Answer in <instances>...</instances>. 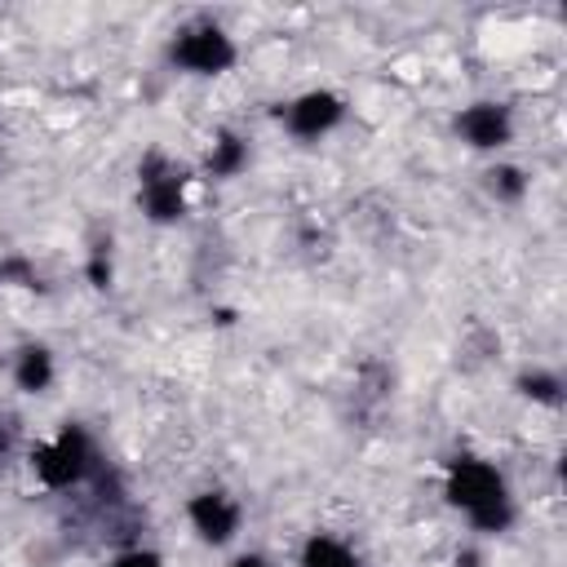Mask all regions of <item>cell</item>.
<instances>
[{
	"instance_id": "4",
	"label": "cell",
	"mask_w": 567,
	"mask_h": 567,
	"mask_svg": "<svg viewBox=\"0 0 567 567\" xmlns=\"http://www.w3.org/2000/svg\"><path fill=\"white\" fill-rule=\"evenodd\" d=\"M186 168L173 164L168 155L151 151L137 164V204L155 226H173L186 217Z\"/></svg>"
},
{
	"instance_id": "18",
	"label": "cell",
	"mask_w": 567,
	"mask_h": 567,
	"mask_svg": "<svg viewBox=\"0 0 567 567\" xmlns=\"http://www.w3.org/2000/svg\"><path fill=\"white\" fill-rule=\"evenodd\" d=\"M456 567H483V554L478 549H456Z\"/></svg>"
},
{
	"instance_id": "17",
	"label": "cell",
	"mask_w": 567,
	"mask_h": 567,
	"mask_svg": "<svg viewBox=\"0 0 567 567\" xmlns=\"http://www.w3.org/2000/svg\"><path fill=\"white\" fill-rule=\"evenodd\" d=\"M226 567H275L266 554H239V558H230Z\"/></svg>"
},
{
	"instance_id": "7",
	"label": "cell",
	"mask_w": 567,
	"mask_h": 567,
	"mask_svg": "<svg viewBox=\"0 0 567 567\" xmlns=\"http://www.w3.org/2000/svg\"><path fill=\"white\" fill-rule=\"evenodd\" d=\"M456 133L474 151H501L514 137V115H509L505 102H470L456 115Z\"/></svg>"
},
{
	"instance_id": "8",
	"label": "cell",
	"mask_w": 567,
	"mask_h": 567,
	"mask_svg": "<svg viewBox=\"0 0 567 567\" xmlns=\"http://www.w3.org/2000/svg\"><path fill=\"white\" fill-rule=\"evenodd\" d=\"M9 377H13V385H18L22 394H44V390L53 385V377H58L53 350L40 346V341L18 346V350H13V368H9Z\"/></svg>"
},
{
	"instance_id": "2",
	"label": "cell",
	"mask_w": 567,
	"mask_h": 567,
	"mask_svg": "<svg viewBox=\"0 0 567 567\" xmlns=\"http://www.w3.org/2000/svg\"><path fill=\"white\" fill-rule=\"evenodd\" d=\"M27 465H31V474H35L49 492H71V487H80V483L97 478L106 461H102V452H97L93 434H89L84 425L66 421L53 439L31 443Z\"/></svg>"
},
{
	"instance_id": "12",
	"label": "cell",
	"mask_w": 567,
	"mask_h": 567,
	"mask_svg": "<svg viewBox=\"0 0 567 567\" xmlns=\"http://www.w3.org/2000/svg\"><path fill=\"white\" fill-rule=\"evenodd\" d=\"M487 190H492L501 204H518V199L527 195V173H523L518 164H496V168L487 173Z\"/></svg>"
},
{
	"instance_id": "10",
	"label": "cell",
	"mask_w": 567,
	"mask_h": 567,
	"mask_svg": "<svg viewBox=\"0 0 567 567\" xmlns=\"http://www.w3.org/2000/svg\"><path fill=\"white\" fill-rule=\"evenodd\" d=\"M248 168V142L239 137V133H230V128H221L217 137H213V146H208V155H204V173L208 177H239Z\"/></svg>"
},
{
	"instance_id": "9",
	"label": "cell",
	"mask_w": 567,
	"mask_h": 567,
	"mask_svg": "<svg viewBox=\"0 0 567 567\" xmlns=\"http://www.w3.org/2000/svg\"><path fill=\"white\" fill-rule=\"evenodd\" d=\"M297 567H363V563L350 540H341L332 532H310L297 554Z\"/></svg>"
},
{
	"instance_id": "16",
	"label": "cell",
	"mask_w": 567,
	"mask_h": 567,
	"mask_svg": "<svg viewBox=\"0 0 567 567\" xmlns=\"http://www.w3.org/2000/svg\"><path fill=\"white\" fill-rule=\"evenodd\" d=\"M13 443H18V425L9 416H0V461L13 452Z\"/></svg>"
},
{
	"instance_id": "15",
	"label": "cell",
	"mask_w": 567,
	"mask_h": 567,
	"mask_svg": "<svg viewBox=\"0 0 567 567\" xmlns=\"http://www.w3.org/2000/svg\"><path fill=\"white\" fill-rule=\"evenodd\" d=\"M111 567H164V558L151 549V545H128L111 558Z\"/></svg>"
},
{
	"instance_id": "6",
	"label": "cell",
	"mask_w": 567,
	"mask_h": 567,
	"mask_svg": "<svg viewBox=\"0 0 567 567\" xmlns=\"http://www.w3.org/2000/svg\"><path fill=\"white\" fill-rule=\"evenodd\" d=\"M341 120H346V97L332 93V89H306V93H297V97L284 106L288 133H292V137H306V142L332 133Z\"/></svg>"
},
{
	"instance_id": "11",
	"label": "cell",
	"mask_w": 567,
	"mask_h": 567,
	"mask_svg": "<svg viewBox=\"0 0 567 567\" xmlns=\"http://www.w3.org/2000/svg\"><path fill=\"white\" fill-rule=\"evenodd\" d=\"M518 394L540 403V408H558L563 403V377L554 368H532V372H518Z\"/></svg>"
},
{
	"instance_id": "1",
	"label": "cell",
	"mask_w": 567,
	"mask_h": 567,
	"mask_svg": "<svg viewBox=\"0 0 567 567\" xmlns=\"http://www.w3.org/2000/svg\"><path fill=\"white\" fill-rule=\"evenodd\" d=\"M443 496L452 509L470 518L474 532L501 536L514 527V496L505 474L483 456H452L443 470Z\"/></svg>"
},
{
	"instance_id": "3",
	"label": "cell",
	"mask_w": 567,
	"mask_h": 567,
	"mask_svg": "<svg viewBox=\"0 0 567 567\" xmlns=\"http://www.w3.org/2000/svg\"><path fill=\"white\" fill-rule=\"evenodd\" d=\"M235 58H239V49L226 35V27H217V22H186L168 44V62L199 80L226 75L235 66Z\"/></svg>"
},
{
	"instance_id": "14",
	"label": "cell",
	"mask_w": 567,
	"mask_h": 567,
	"mask_svg": "<svg viewBox=\"0 0 567 567\" xmlns=\"http://www.w3.org/2000/svg\"><path fill=\"white\" fill-rule=\"evenodd\" d=\"M84 279H89L93 288H111V279H115V266H111V252H106V244H93V248H89V261H84Z\"/></svg>"
},
{
	"instance_id": "5",
	"label": "cell",
	"mask_w": 567,
	"mask_h": 567,
	"mask_svg": "<svg viewBox=\"0 0 567 567\" xmlns=\"http://www.w3.org/2000/svg\"><path fill=\"white\" fill-rule=\"evenodd\" d=\"M186 518L204 545H230L244 527V505L221 487H204L186 501Z\"/></svg>"
},
{
	"instance_id": "13",
	"label": "cell",
	"mask_w": 567,
	"mask_h": 567,
	"mask_svg": "<svg viewBox=\"0 0 567 567\" xmlns=\"http://www.w3.org/2000/svg\"><path fill=\"white\" fill-rule=\"evenodd\" d=\"M0 284H9V288H40V270H35L31 257L9 252V257H0Z\"/></svg>"
}]
</instances>
